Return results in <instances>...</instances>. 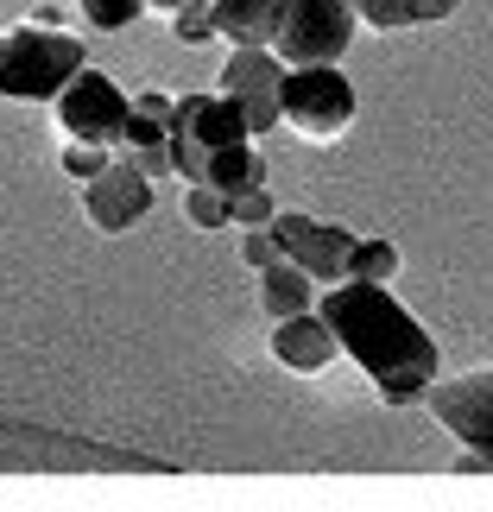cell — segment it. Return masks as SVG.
Listing matches in <instances>:
<instances>
[{
    "label": "cell",
    "instance_id": "6da1fadb",
    "mask_svg": "<svg viewBox=\"0 0 493 512\" xmlns=\"http://www.w3.org/2000/svg\"><path fill=\"white\" fill-rule=\"evenodd\" d=\"M323 323L335 329L342 354L361 361V373L380 386L386 405H424L430 380H437V342L424 336V323L373 279H342L323 285Z\"/></svg>",
    "mask_w": 493,
    "mask_h": 512
},
{
    "label": "cell",
    "instance_id": "7a4b0ae2",
    "mask_svg": "<svg viewBox=\"0 0 493 512\" xmlns=\"http://www.w3.org/2000/svg\"><path fill=\"white\" fill-rule=\"evenodd\" d=\"M83 64L89 57L70 32H51V26L0 32V95L7 102H57Z\"/></svg>",
    "mask_w": 493,
    "mask_h": 512
},
{
    "label": "cell",
    "instance_id": "3957f363",
    "mask_svg": "<svg viewBox=\"0 0 493 512\" xmlns=\"http://www.w3.org/2000/svg\"><path fill=\"white\" fill-rule=\"evenodd\" d=\"M241 140H253V127H247V108L234 102V95H177L171 159H177V177H184V184H203L215 152L241 146Z\"/></svg>",
    "mask_w": 493,
    "mask_h": 512
},
{
    "label": "cell",
    "instance_id": "277c9868",
    "mask_svg": "<svg viewBox=\"0 0 493 512\" xmlns=\"http://www.w3.org/2000/svg\"><path fill=\"white\" fill-rule=\"evenodd\" d=\"M285 127L298 133V140H342L348 121H354V83L335 64H291L285 70Z\"/></svg>",
    "mask_w": 493,
    "mask_h": 512
},
{
    "label": "cell",
    "instance_id": "5b68a950",
    "mask_svg": "<svg viewBox=\"0 0 493 512\" xmlns=\"http://www.w3.org/2000/svg\"><path fill=\"white\" fill-rule=\"evenodd\" d=\"M354 0H279V57L285 64H335L354 38Z\"/></svg>",
    "mask_w": 493,
    "mask_h": 512
},
{
    "label": "cell",
    "instance_id": "8992f818",
    "mask_svg": "<svg viewBox=\"0 0 493 512\" xmlns=\"http://www.w3.org/2000/svg\"><path fill=\"white\" fill-rule=\"evenodd\" d=\"M127 89L121 83H108L102 70H76L64 95H57V127L70 133V140H89V146H121V133H127Z\"/></svg>",
    "mask_w": 493,
    "mask_h": 512
},
{
    "label": "cell",
    "instance_id": "52a82bcc",
    "mask_svg": "<svg viewBox=\"0 0 493 512\" xmlns=\"http://www.w3.org/2000/svg\"><path fill=\"white\" fill-rule=\"evenodd\" d=\"M430 411L437 424L456 437L462 449H475L493 475V367H475V373H456V380H430Z\"/></svg>",
    "mask_w": 493,
    "mask_h": 512
},
{
    "label": "cell",
    "instance_id": "ba28073f",
    "mask_svg": "<svg viewBox=\"0 0 493 512\" xmlns=\"http://www.w3.org/2000/svg\"><path fill=\"white\" fill-rule=\"evenodd\" d=\"M285 70L291 64L272 45H234V57L222 64V95H234V102L247 108V127L253 133H272V127L285 121V102H279Z\"/></svg>",
    "mask_w": 493,
    "mask_h": 512
},
{
    "label": "cell",
    "instance_id": "9c48e42d",
    "mask_svg": "<svg viewBox=\"0 0 493 512\" xmlns=\"http://www.w3.org/2000/svg\"><path fill=\"white\" fill-rule=\"evenodd\" d=\"M272 234H279L285 260H298L317 285H342L348 279V253L361 234L335 228V222H317V215H298V209H279L272 215Z\"/></svg>",
    "mask_w": 493,
    "mask_h": 512
},
{
    "label": "cell",
    "instance_id": "30bf717a",
    "mask_svg": "<svg viewBox=\"0 0 493 512\" xmlns=\"http://www.w3.org/2000/svg\"><path fill=\"white\" fill-rule=\"evenodd\" d=\"M83 209H89V222L102 228V234H127L152 209V177L133 159L108 165L102 177H89V184H83Z\"/></svg>",
    "mask_w": 493,
    "mask_h": 512
},
{
    "label": "cell",
    "instance_id": "8fae6325",
    "mask_svg": "<svg viewBox=\"0 0 493 512\" xmlns=\"http://www.w3.org/2000/svg\"><path fill=\"white\" fill-rule=\"evenodd\" d=\"M272 354H279V367L291 373H323L342 342H335V329L323 323V310H298V317H279L272 323Z\"/></svg>",
    "mask_w": 493,
    "mask_h": 512
},
{
    "label": "cell",
    "instance_id": "7c38bea8",
    "mask_svg": "<svg viewBox=\"0 0 493 512\" xmlns=\"http://www.w3.org/2000/svg\"><path fill=\"white\" fill-rule=\"evenodd\" d=\"M209 7L228 45H272L279 38V0H209Z\"/></svg>",
    "mask_w": 493,
    "mask_h": 512
},
{
    "label": "cell",
    "instance_id": "4fadbf2b",
    "mask_svg": "<svg viewBox=\"0 0 493 512\" xmlns=\"http://www.w3.org/2000/svg\"><path fill=\"white\" fill-rule=\"evenodd\" d=\"M260 304H266L272 323H279V317H298V310L317 304V279H310L298 260H272L260 272Z\"/></svg>",
    "mask_w": 493,
    "mask_h": 512
},
{
    "label": "cell",
    "instance_id": "5bb4252c",
    "mask_svg": "<svg viewBox=\"0 0 493 512\" xmlns=\"http://www.w3.org/2000/svg\"><path fill=\"white\" fill-rule=\"evenodd\" d=\"M203 184H215V190H247V184H266V159H260V152H253L247 140L241 146H222V152H215V159H209V177H203Z\"/></svg>",
    "mask_w": 493,
    "mask_h": 512
},
{
    "label": "cell",
    "instance_id": "9a60e30c",
    "mask_svg": "<svg viewBox=\"0 0 493 512\" xmlns=\"http://www.w3.org/2000/svg\"><path fill=\"white\" fill-rule=\"evenodd\" d=\"M392 272H399V247L392 241H354V253H348V279H373V285H386Z\"/></svg>",
    "mask_w": 493,
    "mask_h": 512
},
{
    "label": "cell",
    "instance_id": "2e32d148",
    "mask_svg": "<svg viewBox=\"0 0 493 512\" xmlns=\"http://www.w3.org/2000/svg\"><path fill=\"white\" fill-rule=\"evenodd\" d=\"M184 215H190L196 228H228L234 222V203H228V190H215V184H190Z\"/></svg>",
    "mask_w": 493,
    "mask_h": 512
},
{
    "label": "cell",
    "instance_id": "e0dca14e",
    "mask_svg": "<svg viewBox=\"0 0 493 512\" xmlns=\"http://www.w3.org/2000/svg\"><path fill=\"white\" fill-rule=\"evenodd\" d=\"M76 7H83V19L95 32H127L146 13V0H76Z\"/></svg>",
    "mask_w": 493,
    "mask_h": 512
},
{
    "label": "cell",
    "instance_id": "ac0fdd59",
    "mask_svg": "<svg viewBox=\"0 0 493 512\" xmlns=\"http://www.w3.org/2000/svg\"><path fill=\"white\" fill-rule=\"evenodd\" d=\"M171 32L184 38V45H209V38H222V32H215V7H209V0H184V7L171 13Z\"/></svg>",
    "mask_w": 493,
    "mask_h": 512
},
{
    "label": "cell",
    "instance_id": "d6986e66",
    "mask_svg": "<svg viewBox=\"0 0 493 512\" xmlns=\"http://www.w3.org/2000/svg\"><path fill=\"white\" fill-rule=\"evenodd\" d=\"M354 13H361L367 26H380V32L418 26V0H354Z\"/></svg>",
    "mask_w": 493,
    "mask_h": 512
},
{
    "label": "cell",
    "instance_id": "ffe728a7",
    "mask_svg": "<svg viewBox=\"0 0 493 512\" xmlns=\"http://www.w3.org/2000/svg\"><path fill=\"white\" fill-rule=\"evenodd\" d=\"M57 165H64V177H76V184H89V177H102L114 159H108V146H89V140H70L64 152H57Z\"/></svg>",
    "mask_w": 493,
    "mask_h": 512
},
{
    "label": "cell",
    "instance_id": "44dd1931",
    "mask_svg": "<svg viewBox=\"0 0 493 512\" xmlns=\"http://www.w3.org/2000/svg\"><path fill=\"white\" fill-rule=\"evenodd\" d=\"M228 203H234V222H241V228H266L272 215H279V209H272V190H266V184H247V190H234Z\"/></svg>",
    "mask_w": 493,
    "mask_h": 512
},
{
    "label": "cell",
    "instance_id": "7402d4cb",
    "mask_svg": "<svg viewBox=\"0 0 493 512\" xmlns=\"http://www.w3.org/2000/svg\"><path fill=\"white\" fill-rule=\"evenodd\" d=\"M241 260H247L253 272H266L272 260H285V247H279V234H272V222H266V228H247V234H241Z\"/></svg>",
    "mask_w": 493,
    "mask_h": 512
},
{
    "label": "cell",
    "instance_id": "603a6c76",
    "mask_svg": "<svg viewBox=\"0 0 493 512\" xmlns=\"http://www.w3.org/2000/svg\"><path fill=\"white\" fill-rule=\"evenodd\" d=\"M165 140H171V121H159V114H146V108H133V114H127L121 146H165Z\"/></svg>",
    "mask_w": 493,
    "mask_h": 512
},
{
    "label": "cell",
    "instance_id": "cb8c5ba5",
    "mask_svg": "<svg viewBox=\"0 0 493 512\" xmlns=\"http://www.w3.org/2000/svg\"><path fill=\"white\" fill-rule=\"evenodd\" d=\"M133 108H146V114H159V121H171V114H177V102H171V95H133Z\"/></svg>",
    "mask_w": 493,
    "mask_h": 512
},
{
    "label": "cell",
    "instance_id": "d4e9b609",
    "mask_svg": "<svg viewBox=\"0 0 493 512\" xmlns=\"http://www.w3.org/2000/svg\"><path fill=\"white\" fill-rule=\"evenodd\" d=\"M456 13V0H418V19H449Z\"/></svg>",
    "mask_w": 493,
    "mask_h": 512
},
{
    "label": "cell",
    "instance_id": "484cf974",
    "mask_svg": "<svg viewBox=\"0 0 493 512\" xmlns=\"http://www.w3.org/2000/svg\"><path fill=\"white\" fill-rule=\"evenodd\" d=\"M146 7H152V13H165V19H171L177 7H184V0H146Z\"/></svg>",
    "mask_w": 493,
    "mask_h": 512
}]
</instances>
